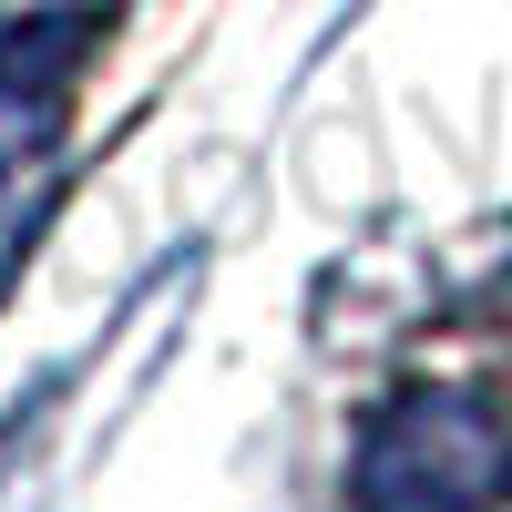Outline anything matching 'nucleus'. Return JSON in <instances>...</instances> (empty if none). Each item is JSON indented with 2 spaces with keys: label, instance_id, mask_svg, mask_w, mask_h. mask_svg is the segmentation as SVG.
Here are the masks:
<instances>
[{
  "label": "nucleus",
  "instance_id": "1",
  "mask_svg": "<svg viewBox=\"0 0 512 512\" xmlns=\"http://www.w3.org/2000/svg\"><path fill=\"white\" fill-rule=\"evenodd\" d=\"M359 512H492L512 492V431L472 390H410L359 431Z\"/></svg>",
  "mask_w": 512,
  "mask_h": 512
},
{
  "label": "nucleus",
  "instance_id": "2",
  "mask_svg": "<svg viewBox=\"0 0 512 512\" xmlns=\"http://www.w3.org/2000/svg\"><path fill=\"white\" fill-rule=\"evenodd\" d=\"M52 134H62V93L31 62H0V287H11L31 216L52 195Z\"/></svg>",
  "mask_w": 512,
  "mask_h": 512
}]
</instances>
